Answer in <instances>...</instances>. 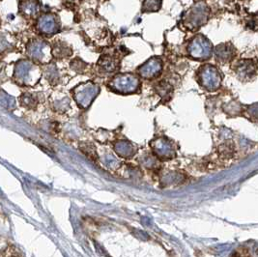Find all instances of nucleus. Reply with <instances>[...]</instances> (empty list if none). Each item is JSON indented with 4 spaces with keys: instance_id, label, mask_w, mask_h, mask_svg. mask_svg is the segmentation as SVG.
Here are the masks:
<instances>
[{
    "instance_id": "nucleus-1",
    "label": "nucleus",
    "mask_w": 258,
    "mask_h": 257,
    "mask_svg": "<svg viewBox=\"0 0 258 257\" xmlns=\"http://www.w3.org/2000/svg\"><path fill=\"white\" fill-rule=\"evenodd\" d=\"M185 19L188 26L198 28L207 21L208 7L204 3H199L188 11Z\"/></svg>"
},
{
    "instance_id": "nucleus-2",
    "label": "nucleus",
    "mask_w": 258,
    "mask_h": 257,
    "mask_svg": "<svg viewBox=\"0 0 258 257\" xmlns=\"http://www.w3.org/2000/svg\"><path fill=\"white\" fill-rule=\"evenodd\" d=\"M190 51L197 57H201V56L205 57L206 55H208L210 51L208 41L201 36L196 38L190 45Z\"/></svg>"
},
{
    "instance_id": "nucleus-3",
    "label": "nucleus",
    "mask_w": 258,
    "mask_h": 257,
    "mask_svg": "<svg viewBox=\"0 0 258 257\" xmlns=\"http://www.w3.org/2000/svg\"><path fill=\"white\" fill-rule=\"evenodd\" d=\"M162 0H145L144 10L145 11H157L161 6Z\"/></svg>"
},
{
    "instance_id": "nucleus-4",
    "label": "nucleus",
    "mask_w": 258,
    "mask_h": 257,
    "mask_svg": "<svg viewBox=\"0 0 258 257\" xmlns=\"http://www.w3.org/2000/svg\"><path fill=\"white\" fill-rule=\"evenodd\" d=\"M54 20L52 17L50 16H46L44 18L41 19V26L43 27L44 26V29L47 30V29H50V28H53L54 26Z\"/></svg>"
},
{
    "instance_id": "nucleus-5",
    "label": "nucleus",
    "mask_w": 258,
    "mask_h": 257,
    "mask_svg": "<svg viewBox=\"0 0 258 257\" xmlns=\"http://www.w3.org/2000/svg\"><path fill=\"white\" fill-rule=\"evenodd\" d=\"M36 10H37V7H36L35 4L32 3V2L31 3H26L24 5V12L28 14V15L35 14Z\"/></svg>"
}]
</instances>
